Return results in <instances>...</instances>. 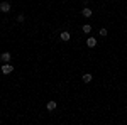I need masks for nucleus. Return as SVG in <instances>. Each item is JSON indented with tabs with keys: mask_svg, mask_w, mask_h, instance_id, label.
Instances as JSON below:
<instances>
[{
	"mask_svg": "<svg viewBox=\"0 0 127 125\" xmlns=\"http://www.w3.org/2000/svg\"><path fill=\"white\" fill-rule=\"evenodd\" d=\"M92 75H90V73H85V75H83V76H81V79H83V81H85V83H90V81H92Z\"/></svg>",
	"mask_w": 127,
	"mask_h": 125,
	"instance_id": "obj_8",
	"label": "nucleus"
},
{
	"mask_svg": "<svg viewBox=\"0 0 127 125\" xmlns=\"http://www.w3.org/2000/svg\"><path fill=\"white\" fill-rule=\"evenodd\" d=\"M17 22H24V15H22V14L17 15Z\"/></svg>",
	"mask_w": 127,
	"mask_h": 125,
	"instance_id": "obj_11",
	"label": "nucleus"
},
{
	"mask_svg": "<svg viewBox=\"0 0 127 125\" xmlns=\"http://www.w3.org/2000/svg\"><path fill=\"white\" fill-rule=\"evenodd\" d=\"M81 30H83L85 34H90V32H92V25H90V24H85V25L81 27Z\"/></svg>",
	"mask_w": 127,
	"mask_h": 125,
	"instance_id": "obj_9",
	"label": "nucleus"
},
{
	"mask_svg": "<svg viewBox=\"0 0 127 125\" xmlns=\"http://www.w3.org/2000/svg\"><path fill=\"white\" fill-rule=\"evenodd\" d=\"M87 46L88 48H95V46H97V39L95 37H88L87 39Z\"/></svg>",
	"mask_w": 127,
	"mask_h": 125,
	"instance_id": "obj_3",
	"label": "nucleus"
},
{
	"mask_svg": "<svg viewBox=\"0 0 127 125\" xmlns=\"http://www.w3.org/2000/svg\"><path fill=\"white\" fill-rule=\"evenodd\" d=\"M0 10H2V12H9L10 10V3L9 2H2V3H0Z\"/></svg>",
	"mask_w": 127,
	"mask_h": 125,
	"instance_id": "obj_4",
	"label": "nucleus"
},
{
	"mask_svg": "<svg viewBox=\"0 0 127 125\" xmlns=\"http://www.w3.org/2000/svg\"><path fill=\"white\" fill-rule=\"evenodd\" d=\"M107 34H108V30H107V29H100V36H102V37H105Z\"/></svg>",
	"mask_w": 127,
	"mask_h": 125,
	"instance_id": "obj_10",
	"label": "nucleus"
},
{
	"mask_svg": "<svg viewBox=\"0 0 127 125\" xmlns=\"http://www.w3.org/2000/svg\"><path fill=\"white\" fill-rule=\"evenodd\" d=\"M0 59H2L3 63H9V61H10V52H2Z\"/></svg>",
	"mask_w": 127,
	"mask_h": 125,
	"instance_id": "obj_6",
	"label": "nucleus"
},
{
	"mask_svg": "<svg viewBox=\"0 0 127 125\" xmlns=\"http://www.w3.org/2000/svg\"><path fill=\"white\" fill-rule=\"evenodd\" d=\"M81 14H83V17H92V9H88V7H85V9L81 10Z\"/></svg>",
	"mask_w": 127,
	"mask_h": 125,
	"instance_id": "obj_5",
	"label": "nucleus"
},
{
	"mask_svg": "<svg viewBox=\"0 0 127 125\" xmlns=\"http://www.w3.org/2000/svg\"><path fill=\"white\" fill-rule=\"evenodd\" d=\"M46 108H48L49 112H53V110L56 108V101H53V100H51V101H48V105H46Z\"/></svg>",
	"mask_w": 127,
	"mask_h": 125,
	"instance_id": "obj_7",
	"label": "nucleus"
},
{
	"mask_svg": "<svg viewBox=\"0 0 127 125\" xmlns=\"http://www.w3.org/2000/svg\"><path fill=\"white\" fill-rule=\"evenodd\" d=\"M12 71H14V66H12V64H9V63H3V64H2V73H3V75H10Z\"/></svg>",
	"mask_w": 127,
	"mask_h": 125,
	"instance_id": "obj_1",
	"label": "nucleus"
},
{
	"mask_svg": "<svg viewBox=\"0 0 127 125\" xmlns=\"http://www.w3.org/2000/svg\"><path fill=\"white\" fill-rule=\"evenodd\" d=\"M59 37H61V41H69V37H71V34H69L68 30H63V32H59Z\"/></svg>",
	"mask_w": 127,
	"mask_h": 125,
	"instance_id": "obj_2",
	"label": "nucleus"
}]
</instances>
